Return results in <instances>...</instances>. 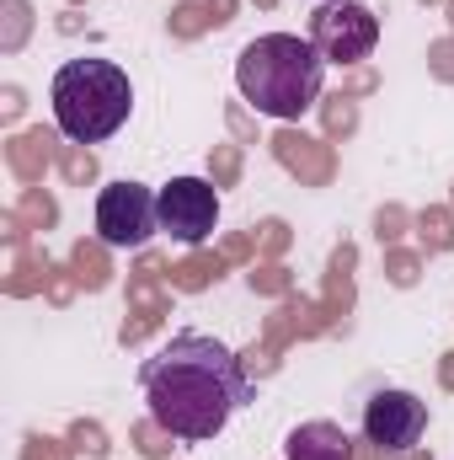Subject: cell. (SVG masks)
Instances as JSON below:
<instances>
[{
  "label": "cell",
  "instance_id": "6da1fadb",
  "mask_svg": "<svg viewBox=\"0 0 454 460\" xmlns=\"http://www.w3.org/2000/svg\"><path fill=\"white\" fill-rule=\"evenodd\" d=\"M139 391H144L150 423L182 445L220 439L225 423L251 402L240 353L209 332H177L171 343H161L139 364Z\"/></svg>",
  "mask_w": 454,
  "mask_h": 460
},
{
  "label": "cell",
  "instance_id": "7a4b0ae2",
  "mask_svg": "<svg viewBox=\"0 0 454 460\" xmlns=\"http://www.w3.org/2000/svg\"><path fill=\"white\" fill-rule=\"evenodd\" d=\"M321 86H327V59L300 32H262L235 54V92L262 118L278 123L305 118L321 102Z\"/></svg>",
  "mask_w": 454,
  "mask_h": 460
},
{
  "label": "cell",
  "instance_id": "3957f363",
  "mask_svg": "<svg viewBox=\"0 0 454 460\" xmlns=\"http://www.w3.org/2000/svg\"><path fill=\"white\" fill-rule=\"evenodd\" d=\"M54 128L75 145H102L134 113V86L128 70L113 59H65L48 86Z\"/></svg>",
  "mask_w": 454,
  "mask_h": 460
},
{
  "label": "cell",
  "instance_id": "277c9868",
  "mask_svg": "<svg viewBox=\"0 0 454 460\" xmlns=\"http://www.w3.org/2000/svg\"><path fill=\"white\" fill-rule=\"evenodd\" d=\"M316 54L327 65H358L380 49V16L363 5V0H321L310 11V32Z\"/></svg>",
  "mask_w": 454,
  "mask_h": 460
},
{
  "label": "cell",
  "instance_id": "5b68a950",
  "mask_svg": "<svg viewBox=\"0 0 454 460\" xmlns=\"http://www.w3.org/2000/svg\"><path fill=\"white\" fill-rule=\"evenodd\" d=\"M161 230V193L144 182H108L97 199V235L113 252H139L150 235Z\"/></svg>",
  "mask_w": 454,
  "mask_h": 460
},
{
  "label": "cell",
  "instance_id": "8992f818",
  "mask_svg": "<svg viewBox=\"0 0 454 460\" xmlns=\"http://www.w3.org/2000/svg\"><path fill=\"white\" fill-rule=\"evenodd\" d=\"M428 434V402L401 391V385H380L369 402H363V439L380 450V456H406L417 450Z\"/></svg>",
  "mask_w": 454,
  "mask_h": 460
},
{
  "label": "cell",
  "instance_id": "52a82bcc",
  "mask_svg": "<svg viewBox=\"0 0 454 460\" xmlns=\"http://www.w3.org/2000/svg\"><path fill=\"white\" fill-rule=\"evenodd\" d=\"M220 226V193L204 177H171L161 188V230L182 246H204Z\"/></svg>",
  "mask_w": 454,
  "mask_h": 460
},
{
  "label": "cell",
  "instance_id": "ba28073f",
  "mask_svg": "<svg viewBox=\"0 0 454 460\" xmlns=\"http://www.w3.org/2000/svg\"><path fill=\"white\" fill-rule=\"evenodd\" d=\"M284 460H353V439L332 418H310L300 429H289L284 439Z\"/></svg>",
  "mask_w": 454,
  "mask_h": 460
}]
</instances>
